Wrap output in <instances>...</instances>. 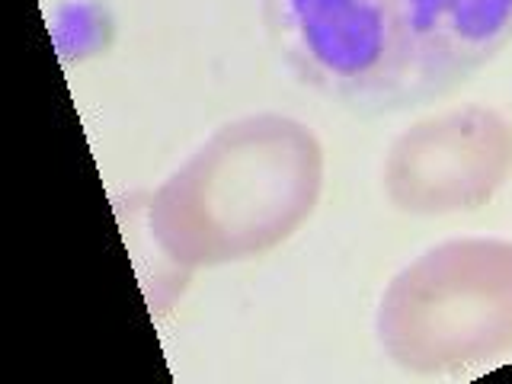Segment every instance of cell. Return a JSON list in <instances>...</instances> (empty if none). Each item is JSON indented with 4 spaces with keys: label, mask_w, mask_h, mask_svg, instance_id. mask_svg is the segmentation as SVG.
<instances>
[{
    "label": "cell",
    "mask_w": 512,
    "mask_h": 384,
    "mask_svg": "<svg viewBox=\"0 0 512 384\" xmlns=\"http://www.w3.org/2000/svg\"><path fill=\"white\" fill-rule=\"evenodd\" d=\"M378 343L413 375H452L512 352V240L458 237L388 282Z\"/></svg>",
    "instance_id": "cell-3"
},
{
    "label": "cell",
    "mask_w": 512,
    "mask_h": 384,
    "mask_svg": "<svg viewBox=\"0 0 512 384\" xmlns=\"http://www.w3.org/2000/svg\"><path fill=\"white\" fill-rule=\"evenodd\" d=\"M298 84L362 116L452 93L512 45V0H263Z\"/></svg>",
    "instance_id": "cell-1"
},
{
    "label": "cell",
    "mask_w": 512,
    "mask_h": 384,
    "mask_svg": "<svg viewBox=\"0 0 512 384\" xmlns=\"http://www.w3.org/2000/svg\"><path fill=\"white\" fill-rule=\"evenodd\" d=\"M512 176V122L490 106H458L413 122L388 148L384 196L404 215L484 208Z\"/></svg>",
    "instance_id": "cell-4"
},
{
    "label": "cell",
    "mask_w": 512,
    "mask_h": 384,
    "mask_svg": "<svg viewBox=\"0 0 512 384\" xmlns=\"http://www.w3.org/2000/svg\"><path fill=\"white\" fill-rule=\"evenodd\" d=\"M324 192V148L298 119L244 116L208 138L148 199V234L180 272L285 244Z\"/></svg>",
    "instance_id": "cell-2"
}]
</instances>
